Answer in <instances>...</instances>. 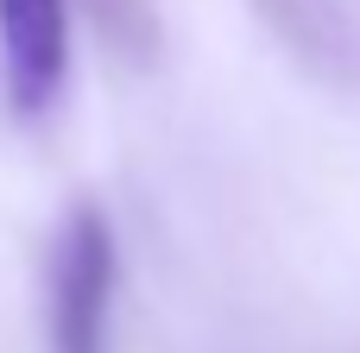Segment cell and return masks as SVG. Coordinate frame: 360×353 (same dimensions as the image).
Masks as SVG:
<instances>
[{
  "label": "cell",
  "instance_id": "1",
  "mask_svg": "<svg viewBox=\"0 0 360 353\" xmlns=\"http://www.w3.org/2000/svg\"><path fill=\"white\" fill-rule=\"evenodd\" d=\"M108 303H114V227L95 202H76L57 227L44 278L51 353H108Z\"/></svg>",
  "mask_w": 360,
  "mask_h": 353
},
{
  "label": "cell",
  "instance_id": "2",
  "mask_svg": "<svg viewBox=\"0 0 360 353\" xmlns=\"http://www.w3.org/2000/svg\"><path fill=\"white\" fill-rule=\"evenodd\" d=\"M70 69V0H0V82L13 114H44Z\"/></svg>",
  "mask_w": 360,
  "mask_h": 353
},
{
  "label": "cell",
  "instance_id": "3",
  "mask_svg": "<svg viewBox=\"0 0 360 353\" xmlns=\"http://www.w3.org/2000/svg\"><path fill=\"white\" fill-rule=\"evenodd\" d=\"M253 13L297 51V63H310L316 76H348V38L335 25V13L323 0H253Z\"/></svg>",
  "mask_w": 360,
  "mask_h": 353
},
{
  "label": "cell",
  "instance_id": "4",
  "mask_svg": "<svg viewBox=\"0 0 360 353\" xmlns=\"http://www.w3.org/2000/svg\"><path fill=\"white\" fill-rule=\"evenodd\" d=\"M82 19L95 25V38L127 63V69H152L165 51V19L158 0H76Z\"/></svg>",
  "mask_w": 360,
  "mask_h": 353
}]
</instances>
